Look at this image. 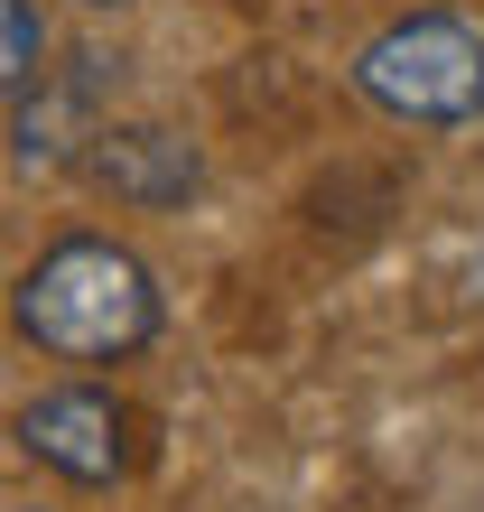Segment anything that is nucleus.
<instances>
[{
    "instance_id": "7ed1b4c3",
    "label": "nucleus",
    "mask_w": 484,
    "mask_h": 512,
    "mask_svg": "<svg viewBox=\"0 0 484 512\" xmlns=\"http://www.w3.org/2000/svg\"><path fill=\"white\" fill-rule=\"evenodd\" d=\"M10 438H19V457H38L66 485H121L131 475V410L103 382H56L38 401H19Z\"/></svg>"
},
{
    "instance_id": "20e7f679",
    "label": "nucleus",
    "mask_w": 484,
    "mask_h": 512,
    "mask_svg": "<svg viewBox=\"0 0 484 512\" xmlns=\"http://www.w3.org/2000/svg\"><path fill=\"white\" fill-rule=\"evenodd\" d=\"M94 168L112 177L121 196H140V205H168V196H187V187H196V149H187V140H168V131H103Z\"/></svg>"
},
{
    "instance_id": "0eeeda50",
    "label": "nucleus",
    "mask_w": 484,
    "mask_h": 512,
    "mask_svg": "<svg viewBox=\"0 0 484 512\" xmlns=\"http://www.w3.org/2000/svg\"><path fill=\"white\" fill-rule=\"evenodd\" d=\"M28 512H38V503H28Z\"/></svg>"
},
{
    "instance_id": "39448f33",
    "label": "nucleus",
    "mask_w": 484,
    "mask_h": 512,
    "mask_svg": "<svg viewBox=\"0 0 484 512\" xmlns=\"http://www.w3.org/2000/svg\"><path fill=\"white\" fill-rule=\"evenodd\" d=\"M38 75H47V19H38V0H0V103L28 94Z\"/></svg>"
},
{
    "instance_id": "423d86ee",
    "label": "nucleus",
    "mask_w": 484,
    "mask_h": 512,
    "mask_svg": "<svg viewBox=\"0 0 484 512\" xmlns=\"http://www.w3.org/2000/svg\"><path fill=\"white\" fill-rule=\"evenodd\" d=\"M84 10H121V0H84Z\"/></svg>"
},
{
    "instance_id": "f257e3e1",
    "label": "nucleus",
    "mask_w": 484,
    "mask_h": 512,
    "mask_svg": "<svg viewBox=\"0 0 484 512\" xmlns=\"http://www.w3.org/2000/svg\"><path fill=\"white\" fill-rule=\"evenodd\" d=\"M159 317H168L159 270L131 243H112V233L47 243L19 270V289H10V326L47 364H131V354L159 336Z\"/></svg>"
},
{
    "instance_id": "f03ea898",
    "label": "nucleus",
    "mask_w": 484,
    "mask_h": 512,
    "mask_svg": "<svg viewBox=\"0 0 484 512\" xmlns=\"http://www.w3.org/2000/svg\"><path fill=\"white\" fill-rule=\"evenodd\" d=\"M354 94L419 131L484 122V28L457 10H410L354 47Z\"/></svg>"
}]
</instances>
